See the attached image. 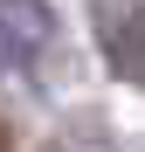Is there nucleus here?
Masks as SVG:
<instances>
[{
  "instance_id": "obj_2",
  "label": "nucleus",
  "mask_w": 145,
  "mask_h": 152,
  "mask_svg": "<svg viewBox=\"0 0 145 152\" xmlns=\"http://www.w3.org/2000/svg\"><path fill=\"white\" fill-rule=\"evenodd\" d=\"M111 69L125 76V83H145V7H131L111 28Z\"/></svg>"
},
{
  "instance_id": "obj_1",
  "label": "nucleus",
  "mask_w": 145,
  "mask_h": 152,
  "mask_svg": "<svg viewBox=\"0 0 145 152\" xmlns=\"http://www.w3.org/2000/svg\"><path fill=\"white\" fill-rule=\"evenodd\" d=\"M0 35H7L21 56H35V48L55 35V21H48V7H42V0H0Z\"/></svg>"
},
{
  "instance_id": "obj_3",
  "label": "nucleus",
  "mask_w": 145,
  "mask_h": 152,
  "mask_svg": "<svg viewBox=\"0 0 145 152\" xmlns=\"http://www.w3.org/2000/svg\"><path fill=\"white\" fill-rule=\"evenodd\" d=\"M0 152H7V132H0Z\"/></svg>"
}]
</instances>
